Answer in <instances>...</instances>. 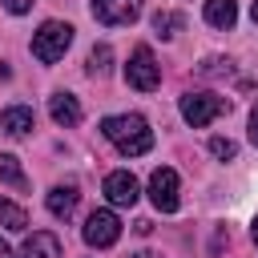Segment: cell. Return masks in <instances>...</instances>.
Wrapping results in <instances>:
<instances>
[{
	"label": "cell",
	"instance_id": "obj_1",
	"mask_svg": "<svg viewBox=\"0 0 258 258\" xmlns=\"http://www.w3.org/2000/svg\"><path fill=\"white\" fill-rule=\"evenodd\" d=\"M101 133L105 141L121 153V157H141L153 149V129L141 113H117V117H105L101 121Z\"/></svg>",
	"mask_w": 258,
	"mask_h": 258
},
{
	"label": "cell",
	"instance_id": "obj_2",
	"mask_svg": "<svg viewBox=\"0 0 258 258\" xmlns=\"http://www.w3.org/2000/svg\"><path fill=\"white\" fill-rule=\"evenodd\" d=\"M73 44V24L64 20H44L36 32H32V56L44 60V64H56Z\"/></svg>",
	"mask_w": 258,
	"mask_h": 258
},
{
	"label": "cell",
	"instance_id": "obj_3",
	"mask_svg": "<svg viewBox=\"0 0 258 258\" xmlns=\"http://www.w3.org/2000/svg\"><path fill=\"white\" fill-rule=\"evenodd\" d=\"M222 113H230V97H218V93H181V117H185V125L202 129V125H210Z\"/></svg>",
	"mask_w": 258,
	"mask_h": 258
},
{
	"label": "cell",
	"instance_id": "obj_4",
	"mask_svg": "<svg viewBox=\"0 0 258 258\" xmlns=\"http://www.w3.org/2000/svg\"><path fill=\"white\" fill-rule=\"evenodd\" d=\"M125 81H129L133 89H141V93H153V89L161 85V64L153 60V52H149L145 44L133 48L129 64H125Z\"/></svg>",
	"mask_w": 258,
	"mask_h": 258
},
{
	"label": "cell",
	"instance_id": "obj_5",
	"mask_svg": "<svg viewBox=\"0 0 258 258\" xmlns=\"http://www.w3.org/2000/svg\"><path fill=\"white\" fill-rule=\"evenodd\" d=\"M117 238H121V222H117L113 210H93V214L85 218V242H89L93 250H109Z\"/></svg>",
	"mask_w": 258,
	"mask_h": 258
},
{
	"label": "cell",
	"instance_id": "obj_6",
	"mask_svg": "<svg viewBox=\"0 0 258 258\" xmlns=\"http://www.w3.org/2000/svg\"><path fill=\"white\" fill-rule=\"evenodd\" d=\"M149 202H153L161 214H173V210H177V173H173L169 165H161V169L149 173Z\"/></svg>",
	"mask_w": 258,
	"mask_h": 258
},
{
	"label": "cell",
	"instance_id": "obj_7",
	"mask_svg": "<svg viewBox=\"0 0 258 258\" xmlns=\"http://www.w3.org/2000/svg\"><path fill=\"white\" fill-rule=\"evenodd\" d=\"M93 16L101 24H133L141 16V0H93Z\"/></svg>",
	"mask_w": 258,
	"mask_h": 258
},
{
	"label": "cell",
	"instance_id": "obj_8",
	"mask_svg": "<svg viewBox=\"0 0 258 258\" xmlns=\"http://www.w3.org/2000/svg\"><path fill=\"white\" fill-rule=\"evenodd\" d=\"M105 198H109L113 206H133V202L141 198V185H137V177H133L129 169H113V173L105 177Z\"/></svg>",
	"mask_w": 258,
	"mask_h": 258
},
{
	"label": "cell",
	"instance_id": "obj_9",
	"mask_svg": "<svg viewBox=\"0 0 258 258\" xmlns=\"http://www.w3.org/2000/svg\"><path fill=\"white\" fill-rule=\"evenodd\" d=\"M12 258H64V250H60L56 234H48V230H36L32 238H24L20 254H12Z\"/></svg>",
	"mask_w": 258,
	"mask_h": 258
},
{
	"label": "cell",
	"instance_id": "obj_10",
	"mask_svg": "<svg viewBox=\"0 0 258 258\" xmlns=\"http://www.w3.org/2000/svg\"><path fill=\"white\" fill-rule=\"evenodd\" d=\"M48 117H52L56 125L73 129V125H81V101H77L73 93H52V97H48Z\"/></svg>",
	"mask_w": 258,
	"mask_h": 258
},
{
	"label": "cell",
	"instance_id": "obj_11",
	"mask_svg": "<svg viewBox=\"0 0 258 258\" xmlns=\"http://www.w3.org/2000/svg\"><path fill=\"white\" fill-rule=\"evenodd\" d=\"M77 202H81V194H77V185H73V181H69V185H52V189H48V198H44L48 214H52V218H64V222L77 214Z\"/></svg>",
	"mask_w": 258,
	"mask_h": 258
},
{
	"label": "cell",
	"instance_id": "obj_12",
	"mask_svg": "<svg viewBox=\"0 0 258 258\" xmlns=\"http://www.w3.org/2000/svg\"><path fill=\"white\" fill-rule=\"evenodd\" d=\"M32 125H36V117H32L28 105H8L0 113V133H8V137H24Z\"/></svg>",
	"mask_w": 258,
	"mask_h": 258
},
{
	"label": "cell",
	"instance_id": "obj_13",
	"mask_svg": "<svg viewBox=\"0 0 258 258\" xmlns=\"http://www.w3.org/2000/svg\"><path fill=\"white\" fill-rule=\"evenodd\" d=\"M238 0H206V24L210 28H234Z\"/></svg>",
	"mask_w": 258,
	"mask_h": 258
},
{
	"label": "cell",
	"instance_id": "obj_14",
	"mask_svg": "<svg viewBox=\"0 0 258 258\" xmlns=\"http://www.w3.org/2000/svg\"><path fill=\"white\" fill-rule=\"evenodd\" d=\"M181 28H185V16L181 12H153V32L161 40H173Z\"/></svg>",
	"mask_w": 258,
	"mask_h": 258
},
{
	"label": "cell",
	"instance_id": "obj_15",
	"mask_svg": "<svg viewBox=\"0 0 258 258\" xmlns=\"http://www.w3.org/2000/svg\"><path fill=\"white\" fill-rule=\"evenodd\" d=\"M0 222H4L8 230H16V234H24V230H28V214H24V206L8 202L4 194H0Z\"/></svg>",
	"mask_w": 258,
	"mask_h": 258
},
{
	"label": "cell",
	"instance_id": "obj_16",
	"mask_svg": "<svg viewBox=\"0 0 258 258\" xmlns=\"http://www.w3.org/2000/svg\"><path fill=\"white\" fill-rule=\"evenodd\" d=\"M109 69H113V48H109V44H97V48L89 52V73H93V77H105Z\"/></svg>",
	"mask_w": 258,
	"mask_h": 258
},
{
	"label": "cell",
	"instance_id": "obj_17",
	"mask_svg": "<svg viewBox=\"0 0 258 258\" xmlns=\"http://www.w3.org/2000/svg\"><path fill=\"white\" fill-rule=\"evenodd\" d=\"M0 177H4L8 185L24 189V169H20V161H16L12 153H0Z\"/></svg>",
	"mask_w": 258,
	"mask_h": 258
},
{
	"label": "cell",
	"instance_id": "obj_18",
	"mask_svg": "<svg viewBox=\"0 0 258 258\" xmlns=\"http://www.w3.org/2000/svg\"><path fill=\"white\" fill-rule=\"evenodd\" d=\"M210 153H214V157H222V161H230V157L238 153V145H234L230 137H210Z\"/></svg>",
	"mask_w": 258,
	"mask_h": 258
},
{
	"label": "cell",
	"instance_id": "obj_19",
	"mask_svg": "<svg viewBox=\"0 0 258 258\" xmlns=\"http://www.w3.org/2000/svg\"><path fill=\"white\" fill-rule=\"evenodd\" d=\"M202 73H206V77H222V73H230V60H222V56H210V60L202 64Z\"/></svg>",
	"mask_w": 258,
	"mask_h": 258
},
{
	"label": "cell",
	"instance_id": "obj_20",
	"mask_svg": "<svg viewBox=\"0 0 258 258\" xmlns=\"http://www.w3.org/2000/svg\"><path fill=\"white\" fill-rule=\"evenodd\" d=\"M4 8H8L12 16H24V12L32 8V0H4Z\"/></svg>",
	"mask_w": 258,
	"mask_h": 258
},
{
	"label": "cell",
	"instance_id": "obj_21",
	"mask_svg": "<svg viewBox=\"0 0 258 258\" xmlns=\"http://www.w3.org/2000/svg\"><path fill=\"white\" fill-rule=\"evenodd\" d=\"M250 141L258 145V105H254V113H250Z\"/></svg>",
	"mask_w": 258,
	"mask_h": 258
},
{
	"label": "cell",
	"instance_id": "obj_22",
	"mask_svg": "<svg viewBox=\"0 0 258 258\" xmlns=\"http://www.w3.org/2000/svg\"><path fill=\"white\" fill-rule=\"evenodd\" d=\"M0 258H12V250H8V242H0Z\"/></svg>",
	"mask_w": 258,
	"mask_h": 258
},
{
	"label": "cell",
	"instance_id": "obj_23",
	"mask_svg": "<svg viewBox=\"0 0 258 258\" xmlns=\"http://www.w3.org/2000/svg\"><path fill=\"white\" fill-rule=\"evenodd\" d=\"M129 258H157V254H149V250H141V254H129Z\"/></svg>",
	"mask_w": 258,
	"mask_h": 258
},
{
	"label": "cell",
	"instance_id": "obj_24",
	"mask_svg": "<svg viewBox=\"0 0 258 258\" xmlns=\"http://www.w3.org/2000/svg\"><path fill=\"white\" fill-rule=\"evenodd\" d=\"M250 234H254V246H258V218H254V230H250Z\"/></svg>",
	"mask_w": 258,
	"mask_h": 258
},
{
	"label": "cell",
	"instance_id": "obj_25",
	"mask_svg": "<svg viewBox=\"0 0 258 258\" xmlns=\"http://www.w3.org/2000/svg\"><path fill=\"white\" fill-rule=\"evenodd\" d=\"M250 16H254V24H258V0H254V8H250Z\"/></svg>",
	"mask_w": 258,
	"mask_h": 258
}]
</instances>
